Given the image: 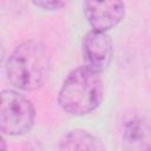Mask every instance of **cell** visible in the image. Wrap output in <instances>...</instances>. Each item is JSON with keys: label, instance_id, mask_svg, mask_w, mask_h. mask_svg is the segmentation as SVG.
<instances>
[{"label": "cell", "instance_id": "5b68a950", "mask_svg": "<svg viewBox=\"0 0 151 151\" xmlns=\"http://www.w3.org/2000/svg\"><path fill=\"white\" fill-rule=\"evenodd\" d=\"M84 13L93 31L106 32L123 20L125 5L122 1H85Z\"/></svg>", "mask_w": 151, "mask_h": 151}, {"label": "cell", "instance_id": "8992f818", "mask_svg": "<svg viewBox=\"0 0 151 151\" xmlns=\"http://www.w3.org/2000/svg\"><path fill=\"white\" fill-rule=\"evenodd\" d=\"M151 129L144 116L129 114L123 122V147L125 151H147L151 146Z\"/></svg>", "mask_w": 151, "mask_h": 151}, {"label": "cell", "instance_id": "30bf717a", "mask_svg": "<svg viewBox=\"0 0 151 151\" xmlns=\"http://www.w3.org/2000/svg\"><path fill=\"white\" fill-rule=\"evenodd\" d=\"M147 151H151V146H150V147H149V150H147Z\"/></svg>", "mask_w": 151, "mask_h": 151}, {"label": "cell", "instance_id": "3957f363", "mask_svg": "<svg viewBox=\"0 0 151 151\" xmlns=\"http://www.w3.org/2000/svg\"><path fill=\"white\" fill-rule=\"evenodd\" d=\"M34 119L35 110L31 100L13 90L1 92L0 129L2 134H25L32 129Z\"/></svg>", "mask_w": 151, "mask_h": 151}, {"label": "cell", "instance_id": "52a82bcc", "mask_svg": "<svg viewBox=\"0 0 151 151\" xmlns=\"http://www.w3.org/2000/svg\"><path fill=\"white\" fill-rule=\"evenodd\" d=\"M59 151H105L101 140L84 129H74L64 134Z\"/></svg>", "mask_w": 151, "mask_h": 151}, {"label": "cell", "instance_id": "7a4b0ae2", "mask_svg": "<svg viewBox=\"0 0 151 151\" xmlns=\"http://www.w3.org/2000/svg\"><path fill=\"white\" fill-rule=\"evenodd\" d=\"M104 97V85L98 72L87 66L72 70L59 91L61 109L73 116H84L94 111Z\"/></svg>", "mask_w": 151, "mask_h": 151}, {"label": "cell", "instance_id": "9c48e42d", "mask_svg": "<svg viewBox=\"0 0 151 151\" xmlns=\"http://www.w3.org/2000/svg\"><path fill=\"white\" fill-rule=\"evenodd\" d=\"M1 151H7V147H6V142H5V139H4V138L1 139Z\"/></svg>", "mask_w": 151, "mask_h": 151}, {"label": "cell", "instance_id": "ba28073f", "mask_svg": "<svg viewBox=\"0 0 151 151\" xmlns=\"http://www.w3.org/2000/svg\"><path fill=\"white\" fill-rule=\"evenodd\" d=\"M33 5L46 11H55L64 7L66 2L60 0H38V1H33Z\"/></svg>", "mask_w": 151, "mask_h": 151}, {"label": "cell", "instance_id": "277c9868", "mask_svg": "<svg viewBox=\"0 0 151 151\" xmlns=\"http://www.w3.org/2000/svg\"><path fill=\"white\" fill-rule=\"evenodd\" d=\"M85 66L100 73L107 68L113 57V45L105 32L90 31L83 39Z\"/></svg>", "mask_w": 151, "mask_h": 151}, {"label": "cell", "instance_id": "6da1fadb", "mask_svg": "<svg viewBox=\"0 0 151 151\" xmlns=\"http://www.w3.org/2000/svg\"><path fill=\"white\" fill-rule=\"evenodd\" d=\"M52 68L46 47L38 41L21 42L11 53L6 63L9 83L22 91H35L48 79Z\"/></svg>", "mask_w": 151, "mask_h": 151}]
</instances>
